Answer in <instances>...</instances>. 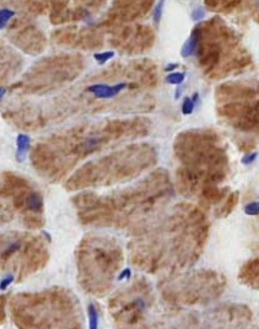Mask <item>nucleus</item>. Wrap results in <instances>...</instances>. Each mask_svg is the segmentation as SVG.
<instances>
[{
	"instance_id": "aec40b11",
	"label": "nucleus",
	"mask_w": 259,
	"mask_h": 329,
	"mask_svg": "<svg viewBox=\"0 0 259 329\" xmlns=\"http://www.w3.org/2000/svg\"><path fill=\"white\" fill-rule=\"evenodd\" d=\"M239 202V192L235 191L232 192L226 199L225 204L221 207L219 212H217V215L219 217H227L232 213V211L237 206V204Z\"/></svg>"
},
{
	"instance_id": "1a4fd4ad",
	"label": "nucleus",
	"mask_w": 259,
	"mask_h": 329,
	"mask_svg": "<svg viewBox=\"0 0 259 329\" xmlns=\"http://www.w3.org/2000/svg\"><path fill=\"white\" fill-rule=\"evenodd\" d=\"M7 36L16 48L31 56L41 54L48 44L45 33L27 16L12 20L7 29Z\"/></svg>"
},
{
	"instance_id": "f8f14e48",
	"label": "nucleus",
	"mask_w": 259,
	"mask_h": 329,
	"mask_svg": "<svg viewBox=\"0 0 259 329\" xmlns=\"http://www.w3.org/2000/svg\"><path fill=\"white\" fill-rule=\"evenodd\" d=\"M54 43L69 48H81L85 50H98L103 46V38L93 30L70 27L57 30L52 34Z\"/></svg>"
},
{
	"instance_id": "f257e3e1",
	"label": "nucleus",
	"mask_w": 259,
	"mask_h": 329,
	"mask_svg": "<svg viewBox=\"0 0 259 329\" xmlns=\"http://www.w3.org/2000/svg\"><path fill=\"white\" fill-rule=\"evenodd\" d=\"M209 223L195 206H177L167 223L134 242L133 261L142 270H183L195 263L208 238Z\"/></svg>"
},
{
	"instance_id": "cd10ccee",
	"label": "nucleus",
	"mask_w": 259,
	"mask_h": 329,
	"mask_svg": "<svg viewBox=\"0 0 259 329\" xmlns=\"http://www.w3.org/2000/svg\"><path fill=\"white\" fill-rule=\"evenodd\" d=\"M194 107H195V103H194L192 98L190 97H186L184 99V103H183V106H182V111L185 115H189L193 112L194 110Z\"/></svg>"
},
{
	"instance_id": "9b49d317",
	"label": "nucleus",
	"mask_w": 259,
	"mask_h": 329,
	"mask_svg": "<svg viewBox=\"0 0 259 329\" xmlns=\"http://www.w3.org/2000/svg\"><path fill=\"white\" fill-rule=\"evenodd\" d=\"M219 115L228 121L234 129L242 132H251L258 127V104L257 101L249 102H230L221 106L218 110Z\"/></svg>"
},
{
	"instance_id": "4be33fe9",
	"label": "nucleus",
	"mask_w": 259,
	"mask_h": 329,
	"mask_svg": "<svg viewBox=\"0 0 259 329\" xmlns=\"http://www.w3.org/2000/svg\"><path fill=\"white\" fill-rule=\"evenodd\" d=\"M197 46H198V34H197L196 31L193 29L190 37L188 38V40L184 44V46L182 48V51H181L182 57L183 58H188V57L192 56L197 50Z\"/></svg>"
},
{
	"instance_id": "f03ea898",
	"label": "nucleus",
	"mask_w": 259,
	"mask_h": 329,
	"mask_svg": "<svg viewBox=\"0 0 259 329\" xmlns=\"http://www.w3.org/2000/svg\"><path fill=\"white\" fill-rule=\"evenodd\" d=\"M175 153L183 163L177 177L184 195L193 196L199 189L216 187L228 172V158L220 145L219 135L209 130H195L180 133ZM201 194V193H200Z\"/></svg>"
},
{
	"instance_id": "b1692460",
	"label": "nucleus",
	"mask_w": 259,
	"mask_h": 329,
	"mask_svg": "<svg viewBox=\"0 0 259 329\" xmlns=\"http://www.w3.org/2000/svg\"><path fill=\"white\" fill-rule=\"evenodd\" d=\"M14 11L9 8H1L0 9V30L4 29L9 20L13 17Z\"/></svg>"
},
{
	"instance_id": "dca6fc26",
	"label": "nucleus",
	"mask_w": 259,
	"mask_h": 329,
	"mask_svg": "<svg viewBox=\"0 0 259 329\" xmlns=\"http://www.w3.org/2000/svg\"><path fill=\"white\" fill-rule=\"evenodd\" d=\"M127 86H129L127 83H118L114 86L105 84H94L86 88V92L94 94L99 99H110L118 95Z\"/></svg>"
},
{
	"instance_id": "7c9ffc66",
	"label": "nucleus",
	"mask_w": 259,
	"mask_h": 329,
	"mask_svg": "<svg viewBox=\"0 0 259 329\" xmlns=\"http://www.w3.org/2000/svg\"><path fill=\"white\" fill-rule=\"evenodd\" d=\"M5 303L6 297L0 295V324H2L5 321Z\"/></svg>"
},
{
	"instance_id": "2f4dec72",
	"label": "nucleus",
	"mask_w": 259,
	"mask_h": 329,
	"mask_svg": "<svg viewBox=\"0 0 259 329\" xmlns=\"http://www.w3.org/2000/svg\"><path fill=\"white\" fill-rule=\"evenodd\" d=\"M257 158V153H250V154H247L246 156H244L241 160L242 164H249L251 163H253Z\"/></svg>"
},
{
	"instance_id": "f704fd0d",
	"label": "nucleus",
	"mask_w": 259,
	"mask_h": 329,
	"mask_svg": "<svg viewBox=\"0 0 259 329\" xmlns=\"http://www.w3.org/2000/svg\"><path fill=\"white\" fill-rule=\"evenodd\" d=\"M179 67V64H172V63H169L166 67H165V69H164V71L165 72H170V71H175L177 68Z\"/></svg>"
},
{
	"instance_id": "423d86ee",
	"label": "nucleus",
	"mask_w": 259,
	"mask_h": 329,
	"mask_svg": "<svg viewBox=\"0 0 259 329\" xmlns=\"http://www.w3.org/2000/svg\"><path fill=\"white\" fill-rule=\"evenodd\" d=\"M83 59L79 55L61 54L37 61L9 92L45 94L70 83L82 72Z\"/></svg>"
},
{
	"instance_id": "c85d7f7f",
	"label": "nucleus",
	"mask_w": 259,
	"mask_h": 329,
	"mask_svg": "<svg viewBox=\"0 0 259 329\" xmlns=\"http://www.w3.org/2000/svg\"><path fill=\"white\" fill-rule=\"evenodd\" d=\"M163 4H164L163 1H160L154 9V22H155L156 25H159L160 22H161V19H162Z\"/></svg>"
},
{
	"instance_id": "473e14b6",
	"label": "nucleus",
	"mask_w": 259,
	"mask_h": 329,
	"mask_svg": "<svg viewBox=\"0 0 259 329\" xmlns=\"http://www.w3.org/2000/svg\"><path fill=\"white\" fill-rule=\"evenodd\" d=\"M204 16H205V11L203 10L202 7H198L197 9H195V10L193 11L192 18L197 22V20H201Z\"/></svg>"
},
{
	"instance_id": "20e7f679",
	"label": "nucleus",
	"mask_w": 259,
	"mask_h": 329,
	"mask_svg": "<svg viewBox=\"0 0 259 329\" xmlns=\"http://www.w3.org/2000/svg\"><path fill=\"white\" fill-rule=\"evenodd\" d=\"M156 163L154 149L144 146H131L90 162L79 169L66 183L68 191H76L98 185H111L130 180Z\"/></svg>"
},
{
	"instance_id": "c756f323",
	"label": "nucleus",
	"mask_w": 259,
	"mask_h": 329,
	"mask_svg": "<svg viewBox=\"0 0 259 329\" xmlns=\"http://www.w3.org/2000/svg\"><path fill=\"white\" fill-rule=\"evenodd\" d=\"M244 211L247 215H250V216L258 215V203L257 202H251V203L247 204L245 208H244Z\"/></svg>"
},
{
	"instance_id": "6ab92c4d",
	"label": "nucleus",
	"mask_w": 259,
	"mask_h": 329,
	"mask_svg": "<svg viewBox=\"0 0 259 329\" xmlns=\"http://www.w3.org/2000/svg\"><path fill=\"white\" fill-rule=\"evenodd\" d=\"M17 150H16V160L19 163H23L27 158V153L31 148V137L27 134H18L16 138Z\"/></svg>"
},
{
	"instance_id": "4468645a",
	"label": "nucleus",
	"mask_w": 259,
	"mask_h": 329,
	"mask_svg": "<svg viewBox=\"0 0 259 329\" xmlns=\"http://www.w3.org/2000/svg\"><path fill=\"white\" fill-rule=\"evenodd\" d=\"M24 59L9 45L0 39V87L23 68Z\"/></svg>"
},
{
	"instance_id": "39448f33",
	"label": "nucleus",
	"mask_w": 259,
	"mask_h": 329,
	"mask_svg": "<svg viewBox=\"0 0 259 329\" xmlns=\"http://www.w3.org/2000/svg\"><path fill=\"white\" fill-rule=\"evenodd\" d=\"M46 242L42 236L28 232L0 234V270H11L21 282L44 269L50 259Z\"/></svg>"
},
{
	"instance_id": "a878e982",
	"label": "nucleus",
	"mask_w": 259,
	"mask_h": 329,
	"mask_svg": "<svg viewBox=\"0 0 259 329\" xmlns=\"http://www.w3.org/2000/svg\"><path fill=\"white\" fill-rule=\"evenodd\" d=\"M184 80H185V74L180 73V72L171 73L165 78V81L167 82V83L172 84V85H180L183 83Z\"/></svg>"
},
{
	"instance_id": "9d476101",
	"label": "nucleus",
	"mask_w": 259,
	"mask_h": 329,
	"mask_svg": "<svg viewBox=\"0 0 259 329\" xmlns=\"http://www.w3.org/2000/svg\"><path fill=\"white\" fill-rule=\"evenodd\" d=\"M155 43V33L146 26L125 27L120 31H115L111 38V45L119 51H124L129 55L146 52Z\"/></svg>"
},
{
	"instance_id": "72a5a7b5",
	"label": "nucleus",
	"mask_w": 259,
	"mask_h": 329,
	"mask_svg": "<svg viewBox=\"0 0 259 329\" xmlns=\"http://www.w3.org/2000/svg\"><path fill=\"white\" fill-rule=\"evenodd\" d=\"M13 279H14V276L13 275H11V276H8V277H6L4 280H2V282H1V284H0V289H1V290H4V289H6V288H7V286L13 281Z\"/></svg>"
},
{
	"instance_id": "5701e85b",
	"label": "nucleus",
	"mask_w": 259,
	"mask_h": 329,
	"mask_svg": "<svg viewBox=\"0 0 259 329\" xmlns=\"http://www.w3.org/2000/svg\"><path fill=\"white\" fill-rule=\"evenodd\" d=\"M13 210L4 203H0V224H4L12 220Z\"/></svg>"
},
{
	"instance_id": "2eb2a0df",
	"label": "nucleus",
	"mask_w": 259,
	"mask_h": 329,
	"mask_svg": "<svg viewBox=\"0 0 259 329\" xmlns=\"http://www.w3.org/2000/svg\"><path fill=\"white\" fill-rule=\"evenodd\" d=\"M216 95L221 100H237V99H252L257 96L256 87H250L243 83H225L216 90Z\"/></svg>"
},
{
	"instance_id": "7ed1b4c3",
	"label": "nucleus",
	"mask_w": 259,
	"mask_h": 329,
	"mask_svg": "<svg viewBox=\"0 0 259 329\" xmlns=\"http://www.w3.org/2000/svg\"><path fill=\"white\" fill-rule=\"evenodd\" d=\"M167 184H170L167 176L162 171L150 175L148 179L135 187L112 196L99 197L94 193H83L72 200L83 224L109 226L114 215L118 212L115 224L125 225L132 215L139 216L149 212L153 206L171 193L170 186L154 192Z\"/></svg>"
},
{
	"instance_id": "c9c22d12",
	"label": "nucleus",
	"mask_w": 259,
	"mask_h": 329,
	"mask_svg": "<svg viewBox=\"0 0 259 329\" xmlns=\"http://www.w3.org/2000/svg\"><path fill=\"white\" fill-rule=\"evenodd\" d=\"M5 93H6V88L5 87H0V100L3 98Z\"/></svg>"
},
{
	"instance_id": "a211bd4d",
	"label": "nucleus",
	"mask_w": 259,
	"mask_h": 329,
	"mask_svg": "<svg viewBox=\"0 0 259 329\" xmlns=\"http://www.w3.org/2000/svg\"><path fill=\"white\" fill-rule=\"evenodd\" d=\"M207 7L215 12H223V13H230L236 7H238L242 4L241 1H205Z\"/></svg>"
},
{
	"instance_id": "ddd939ff",
	"label": "nucleus",
	"mask_w": 259,
	"mask_h": 329,
	"mask_svg": "<svg viewBox=\"0 0 259 329\" xmlns=\"http://www.w3.org/2000/svg\"><path fill=\"white\" fill-rule=\"evenodd\" d=\"M153 4L154 2L152 1L115 2L108 13L107 19L100 24V27H113L122 23L131 22L147 13Z\"/></svg>"
},
{
	"instance_id": "393cba45",
	"label": "nucleus",
	"mask_w": 259,
	"mask_h": 329,
	"mask_svg": "<svg viewBox=\"0 0 259 329\" xmlns=\"http://www.w3.org/2000/svg\"><path fill=\"white\" fill-rule=\"evenodd\" d=\"M89 314V327L90 329H98V313L94 305H90L88 308Z\"/></svg>"
},
{
	"instance_id": "f3484780",
	"label": "nucleus",
	"mask_w": 259,
	"mask_h": 329,
	"mask_svg": "<svg viewBox=\"0 0 259 329\" xmlns=\"http://www.w3.org/2000/svg\"><path fill=\"white\" fill-rule=\"evenodd\" d=\"M239 279L243 284L257 288L258 286V260L257 258L248 261L240 271Z\"/></svg>"
},
{
	"instance_id": "bb28decb",
	"label": "nucleus",
	"mask_w": 259,
	"mask_h": 329,
	"mask_svg": "<svg viewBox=\"0 0 259 329\" xmlns=\"http://www.w3.org/2000/svg\"><path fill=\"white\" fill-rule=\"evenodd\" d=\"M114 57V52L112 51H108L104 53H96L94 55V59L99 62V64H104L107 61H109Z\"/></svg>"
},
{
	"instance_id": "0eeeda50",
	"label": "nucleus",
	"mask_w": 259,
	"mask_h": 329,
	"mask_svg": "<svg viewBox=\"0 0 259 329\" xmlns=\"http://www.w3.org/2000/svg\"><path fill=\"white\" fill-rule=\"evenodd\" d=\"M123 263L122 250L112 238L88 236L84 238L77 251L79 277L87 283L94 276L105 281L114 278Z\"/></svg>"
},
{
	"instance_id": "6e6552de",
	"label": "nucleus",
	"mask_w": 259,
	"mask_h": 329,
	"mask_svg": "<svg viewBox=\"0 0 259 329\" xmlns=\"http://www.w3.org/2000/svg\"><path fill=\"white\" fill-rule=\"evenodd\" d=\"M0 197L11 200L26 228L38 230L45 225L44 197L28 178L14 172L2 173L0 175Z\"/></svg>"
},
{
	"instance_id": "412c9836",
	"label": "nucleus",
	"mask_w": 259,
	"mask_h": 329,
	"mask_svg": "<svg viewBox=\"0 0 259 329\" xmlns=\"http://www.w3.org/2000/svg\"><path fill=\"white\" fill-rule=\"evenodd\" d=\"M23 4L24 8L32 14L39 15L42 13H46L49 8H51V2L47 1H26V2H20Z\"/></svg>"
}]
</instances>
